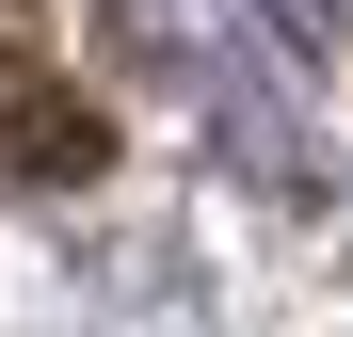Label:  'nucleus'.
Returning a JSON list of instances; mask_svg holds the SVG:
<instances>
[{"instance_id": "1", "label": "nucleus", "mask_w": 353, "mask_h": 337, "mask_svg": "<svg viewBox=\"0 0 353 337\" xmlns=\"http://www.w3.org/2000/svg\"><path fill=\"white\" fill-rule=\"evenodd\" d=\"M112 112L81 81V17L65 0H0V177H97Z\"/></svg>"}, {"instance_id": "2", "label": "nucleus", "mask_w": 353, "mask_h": 337, "mask_svg": "<svg viewBox=\"0 0 353 337\" xmlns=\"http://www.w3.org/2000/svg\"><path fill=\"white\" fill-rule=\"evenodd\" d=\"M209 145H225V161H257L273 193H305V145H289V112H273V81H257V65H225V96H209Z\"/></svg>"}, {"instance_id": "3", "label": "nucleus", "mask_w": 353, "mask_h": 337, "mask_svg": "<svg viewBox=\"0 0 353 337\" xmlns=\"http://www.w3.org/2000/svg\"><path fill=\"white\" fill-rule=\"evenodd\" d=\"M257 17H273L289 48H337V0H257Z\"/></svg>"}]
</instances>
